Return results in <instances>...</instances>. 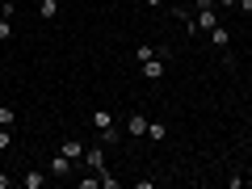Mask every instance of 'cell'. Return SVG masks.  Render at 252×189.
I'll use <instances>...</instances> for the list:
<instances>
[{
	"label": "cell",
	"mask_w": 252,
	"mask_h": 189,
	"mask_svg": "<svg viewBox=\"0 0 252 189\" xmlns=\"http://www.w3.org/2000/svg\"><path fill=\"white\" fill-rule=\"evenodd\" d=\"M93 130L101 135V143H118V122L109 109H93Z\"/></svg>",
	"instance_id": "6da1fadb"
},
{
	"label": "cell",
	"mask_w": 252,
	"mask_h": 189,
	"mask_svg": "<svg viewBox=\"0 0 252 189\" xmlns=\"http://www.w3.org/2000/svg\"><path fill=\"white\" fill-rule=\"evenodd\" d=\"M206 38H210V46H215V51H219V55H223V59H227V63H235V59H231V34H227V30H223V21H219V26H215V30H210V34H206Z\"/></svg>",
	"instance_id": "7a4b0ae2"
},
{
	"label": "cell",
	"mask_w": 252,
	"mask_h": 189,
	"mask_svg": "<svg viewBox=\"0 0 252 189\" xmlns=\"http://www.w3.org/2000/svg\"><path fill=\"white\" fill-rule=\"evenodd\" d=\"M193 26H198V34H210V30L219 26V9L210 4V9H193Z\"/></svg>",
	"instance_id": "3957f363"
},
{
	"label": "cell",
	"mask_w": 252,
	"mask_h": 189,
	"mask_svg": "<svg viewBox=\"0 0 252 189\" xmlns=\"http://www.w3.org/2000/svg\"><path fill=\"white\" fill-rule=\"evenodd\" d=\"M147 122H152V118H147L143 109H135V114L126 118V135L130 139H147Z\"/></svg>",
	"instance_id": "277c9868"
},
{
	"label": "cell",
	"mask_w": 252,
	"mask_h": 189,
	"mask_svg": "<svg viewBox=\"0 0 252 189\" xmlns=\"http://www.w3.org/2000/svg\"><path fill=\"white\" fill-rule=\"evenodd\" d=\"M72 168H76V160H67L63 152H55V156H51V168H46V172H51V177H72Z\"/></svg>",
	"instance_id": "5b68a950"
},
{
	"label": "cell",
	"mask_w": 252,
	"mask_h": 189,
	"mask_svg": "<svg viewBox=\"0 0 252 189\" xmlns=\"http://www.w3.org/2000/svg\"><path fill=\"white\" fill-rule=\"evenodd\" d=\"M84 164H89L93 172H101V168H105V152H101V143H93V147H84Z\"/></svg>",
	"instance_id": "8992f818"
},
{
	"label": "cell",
	"mask_w": 252,
	"mask_h": 189,
	"mask_svg": "<svg viewBox=\"0 0 252 189\" xmlns=\"http://www.w3.org/2000/svg\"><path fill=\"white\" fill-rule=\"evenodd\" d=\"M63 4H67V0H38V17H42V21H55Z\"/></svg>",
	"instance_id": "52a82bcc"
},
{
	"label": "cell",
	"mask_w": 252,
	"mask_h": 189,
	"mask_svg": "<svg viewBox=\"0 0 252 189\" xmlns=\"http://www.w3.org/2000/svg\"><path fill=\"white\" fill-rule=\"evenodd\" d=\"M139 72H143L147 76V80H160V76H164V59H160V55H156V59H147V63H139Z\"/></svg>",
	"instance_id": "ba28073f"
},
{
	"label": "cell",
	"mask_w": 252,
	"mask_h": 189,
	"mask_svg": "<svg viewBox=\"0 0 252 189\" xmlns=\"http://www.w3.org/2000/svg\"><path fill=\"white\" fill-rule=\"evenodd\" d=\"M59 152L67 156V160H76V164L84 160V143H80V139H63V143H59Z\"/></svg>",
	"instance_id": "9c48e42d"
},
{
	"label": "cell",
	"mask_w": 252,
	"mask_h": 189,
	"mask_svg": "<svg viewBox=\"0 0 252 189\" xmlns=\"http://www.w3.org/2000/svg\"><path fill=\"white\" fill-rule=\"evenodd\" d=\"M46 177H51V172H38V168H30L26 177H21V185H26V189H42V185H46Z\"/></svg>",
	"instance_id": "30bf717a"
},
{
	"label": "cell",
	"mask_w": 252,
	"mask_h": 189,
	"mask_svg": "<svg viewBox=\"0 0 252 189\" xmlns=\"http://www.w3.org/2000/svg\"><path fill=\"white\" fill-rule=\"evenodd\" d=\"M147 139L152 143H164L168 139V122H147Z\"/></svg>",
	"instance_id": "8fae6325"
},
{
	"label": "cell",
	"mask_w": 252,
	"mask_h": 189,
	"mask_svg": "<svg viewBox=\"0 0 252 189\" xmlns=\"http://www.w3.org/2000/svg\"><path fill=\"white\" fill-rule=\"evenodd\" d=\"M147 59H156V42H139L135 46V63H147Z\"/></svg>",
	"instance_id": "7c38bea8"
},
{
	"label": "cell",
	"mask_w": 252,
	"mask_h": 189,
	"mask_svg": "<svg viewBox=\"0 0 252 189\" xmlns=\"http://www.w3.org/2000/svg\"><path fill=\"white\" fill-rule=\"evenodd\" d=\"M13 122H17V109H13V105H0V126H13Z\"/></svg>",
	"instance_id": "4fadbf2b"
},
{
	"label": "cell",
	"mask_w": 252,
	"mask_h": 189,
	"mask_svg": "<svg viewBox=\"0 0 252 189\" xmlns=\"http://www.w3.org/2000/svg\"><path fill=\"white\" fill-rule=\"evenodd\" d=\"M13 147V126H0V152H9Z\"/></svg>",
	"instance_id": "5bb4252c"
},
{
	"label": "cell",
	"mask_w": 252,
	"mask_h": 189,
	"mask_svg": "<svg viewBox=\"0 0 252 189\" xmlns=\"http://www.w3.org/2000/svg\"><path fill=\"white\" fill-rule=\"evenodd\" d=\"M101 185H105V189H118V185H122V181H118V177H114V172H109V168H101Z\"/></svg>",
	"instance_id": "9a60e30c"
},
{
	"label": "cell",
	"mask_w": 252,
	"mask_h": 189,
	"mask_svg": "<svg viewBox=\"0 0 252 189\" xmlns=\"http://www.w3.org/2000/svg\"><path fill=\"white\" fill-rule=\"evenodd\" d=\"M101 185V172H93V177H80V189H97Z\"/></svg>",
	"instance_id": "2e32d148"
},
{
	"label": "cell",
	"mask_w": 252,
	"mask_h": 189,
	"mask_svg": "<svg viewBox=\"0 0 252 189\" xmlns=\"http://www.w3.org/2000/svg\"><path fill=\"white\" fill-rule=\"evenodd\" d=\"M9 38H13V21L4 17V21H0V42H9Z\"/></svg>",
	"instance_id": "e0dca14e"
},
{
	"label": "cell",
	"mask_w": 252,
	"mask_h": 189,
	"mask_svg": "<svg viewBox=\"0 0 252 189\" xmlns=\"http://www.w3.org/2000/svg\"><path fill=\"white\" fill-rule=\"evenodd\" d=\"M13 185V177H9V172H0V189H9Z\"/></svg>",
	"instance_id": "ac0fdd59"
},
{
	"label": "cell",
	"mask_w": 252,
	"mask_h": 189,
	"mask_svg": "<svg viewBox=\"0 0 252 189\" xmlns=\"http://www.w3.org/2000/svg\"><path fill=\"white\" fill-rule=\"evenodd\" d=\"M235 9H240V13H252V0H240V4H235Z\"/></svg>",
	"instance_id": "d6986e66"
},
{
	"label": "cell",
	"mask_w": 252,
	"mask_h": 189,
	"mask_svg": "<svg viewBox=\"0 0 252 189\" xmlns=\"http://www.w3.org/2000/svg\"><path fill=\"white\" fill-rule=\"evenodd\" d=\"M210 4H215V0H193V9H210Z\"/></svg>",
	"instance_id": "ffe728a7"
},
{
	"label": "cell",
	"mask_w": 252,
	"mask_h": 189,
	"mask_svg": "<svg viewBox=\"0 0 252 189\" xmlns=\"http://www.w3.org/2000/svg\"><path fill=\"white\" fill-rule=\"evenodd\" d=\"M215 4H223V9H235V4H240V0H215Z\"/></svg>",
	"instance_id": "44dd1931"
},
{
	"label": "cell",
	"mask_w": 252,
	"mask_h": 189,
	"mask_svg": "<svg viewBox=\"0 0 252 189\" xmlns=\"http://www.w3.org/2000/svg\"><path fill=\"white\" fill-rule=\"evenodd\" d=\"M244 189H252V172H244Z\"/></svg>",
	"instance_id": "7402d4cb"
},
{
	"label": "cell",
	"mask_w": 252,
	"mask_h": 189,
	"mask_svg": "<svg viewBox=\"0 0 252 189\" xmlns=\"http://www.w3.org/2000/svg\"><path fill=\"white\" fill-rule=\"evenodd\" d=\"M143 4H147V9H160V0H143Z\"/></svg>",
	"instance_id": "603a6c76"
},
{
	"label": "cell",
	"mask_w": 252,
	"mask_h": 189,
	"mask_svg": "<svg viewBox=\"0 0 252 189\" xmlns=\"http://www.w3.org/2000/svg\"><path fill=\"white\" fill-rule=\"evenodd\" d=\"M4 17H9V13H4V4H0V21H4ZM9 21H13V17H9Z\"/></svg>",
	"instance_id": "cb8c5ba5"
}]
</instances>
